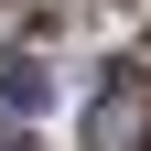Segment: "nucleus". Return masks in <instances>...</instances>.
Wrapping results in <instances>:
<instances>
[{"instance_id": "nucleus-1", "label": "nucleus", "mask_w": 151, "mask_h": 151, "mask_svg": "<svg viewBox=\"0 0 151 151\" xmlns=\"http://www.w3.org/2000/svg\"><path fill=\"white\" fill-rule=\"evenodd\" d=\"M86 151H151V76H108L97 97H86Z\"/></svg>"}, {"instance_id": "nucleus-2", "label": "nucleus", "mask_w": 151, "mask_h": 151, "mask_svg": "<svg viewBox=\"0 0 151 151\" xmlns=\"http://www.w3.org/2000/svg\"><path fill=\"white\" fill-rule=\"evenodd\" d=\"M43 97H54V76L32 65V54H0V108H22V119H32Z\"/></svg>"}, {"instance_id": "nucleus-3", "label": "nucleus", "mask_w": 151, "mask_h": 151, "mask_svg": "<svg viewBox=\"0 0 151 151\" xmlns=\"http://www.w3.org/2000/svg\"><path fill=\"white\" fill-rule=\"evenodd\" d=\"M0 151H32V140H22V129H0Z\"/></svg>"}]
</instances>
